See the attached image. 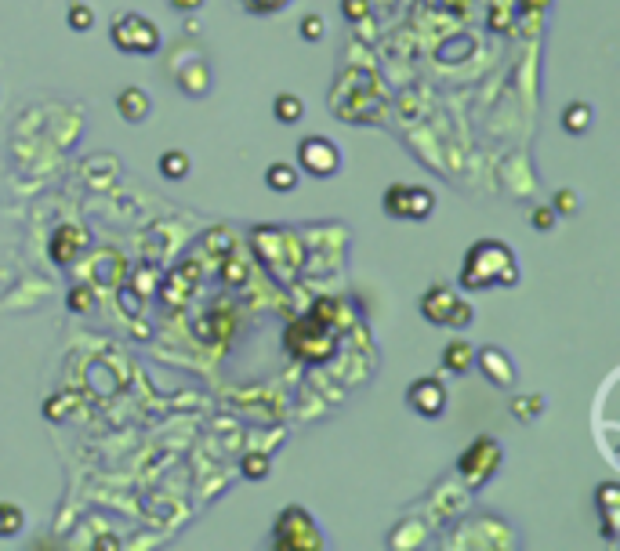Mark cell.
<instances>
[{
  "mask_svg": "<svg viewBox=\"0 0 620 551\" xmlns=\"http://www.w3.org/2000/svg\"><path fill=\"white\" fill-rule=\"evenodd\" d=\"M519 284V261L508 243L479 239L468 247L461 265V287L465 291H490V287H515Z\"/></svg>",
  "mask_w": 620,
  "mask_h": 551,
  "instance_id": "obj_1",
  "label": "cell"
},
{
  "mask_svg": "<svg viewBox=\"0 0 620 551\" xmlns=\"http://www.w3.org/2000/svg\"><path fill=\"white\" fill-rule=\"evenodd\" d=\"M272 547L276 551H320V547H327V540H324V529L316 526V518L301 504H287L272 526Z\"/></svg>",
  "mask_w": 620,
  "mask_h": 551,
  "instance_id": "obj_2",
  "label": "cell"
},
{
  "mask_svg": "<svg viewBox=\"0 0 620 551\" xmlns=\"http://www.w3.org/2000/svg\"><path fill=\"white\" fill-rule=\"evenodd\" d=\"M109 41L124 55H156L160 51V26L142 12H120L109 26Z\"/></svg>",
  "mask_w": 620,
  "mask_h": 551,
  "instance_id": "obj_3",
  "label": "cell"
},
{
  "mask_svg": "<svg viewBox=\"0 0 620 551\" xmlns=\"http://www.w3.org/2000/svg\"><path fill=\"white\" fill-rule=\"evenodd\" d=\"M501 464H504V446H501L493 435H483V439H475V443L461 453L457 475L465 479L468 490H483V486L501 472Z\"/></svg>",
  "mask_w": 620,
  "mask_h": 551,
  "instance_id": "obj_4",
  "label": "cell"
},
{
  "mask_svg": "<svg viewBox=\"0 0 620 551\" xmlns=\"http://www.w3.org/2000/svg\"><path fill=\"white\" fill-rule=\"evenodd\" d=\"M313 345H320V352H324L327 360H331L334 349H338L331 327L320 323V313H313L308 320H301V323H294V327L287 331V352H290L294 360H301V363H316Z\"/></svg>",
  "mask_w": 620,
  "mask_h": 551,
  "instance_id": "obj_5",
  "label": "cell"
},
{
  "mask_svg": "<svg viewBox=\"0 0 620 551\" xmlns=\"http://www.w3.org/2000/svg\"><path fill=\"white\" fill-rule=\"evenodd\" d=\"M297 163L313 178H334L342 171V149H338V142H331L324 135H308L297 145Z\"/></svg>",
  "mask_w": 620,
  "mask_h": 551,
  "instance_id": "obj_6",
  "label": "cell"
},
{
  "mask_svg": "<svg viewBox=\"0 0 620 551\" xmlns=\"http://www.w3.org/2000/svg\"><path fill=\"white\" fill-rule=\"evenodd\" d=\"M407 406H410L418 417L436 421V417H443V414H446V406H450V392L443 388V381H439V378H418V381L407 388Z\"/></svg>",
  "mask_w": 620,
  "mask_h": 551,
  "instance_id": "obj_7",
  "label": "cell"
},
{
  "mask_svg": "<svg viewBox=\"0 0 620 551\" xmlns=\"http://www.w3.org/2000/svg\"><path fill=\"white\" fill-rule=\"evenodd\" d=\"M475 370H479L493 388H512L515 378H519L515 360H512L504 349H497V345H486V349L475 352Z\"/></svg>",
  "mask_w": 620,
  "mask_h": 551,
  "instance_id": "obj_8",
  "label": "cell"
},
{
  "mask_svg": "<svg viewBox=\"0 0 620 551\" xmlns=\"http://www.w3.org/2000/svg\"><path fill=\"white\" fill-rule=\"evenodd\" d=\"M48 250H52V261L59 268H70L88 250V229L84 225H59L52 243H48Z\"/></svg>",
  "mask_w": 620,
  "mask_h": 551,
  "instance_id": "obj_9",
  "label": "cell"
},
{
  "mask_svg": "<svg viewBox=\"0 0 620 551\" xmlns=\"http://www.w3.org/2000/svg\"><path fill=\"white\" fill-rule=\"evenodd\" d=\"M454 305H457V294H454V287H446V284L428 287V291L421 294V302H418L421 316H425L432 327H446V323H450Z\"/></svg>",
  "mask_w": 620,
  "mask_h": 551,
  "instance_id": "obj_10",
  "label": "cell"
},
{
  "mask_svg": "<svg viewBox=\"0 0 620 551\" xmlns=\"http://www.w3.org/2000/svg\"><path fill=\"white\" fill-rule=\"evenodd\" d=\"M149 109H153V98H149L142 88H124V91L117 95V113H120L127 124H142V120L149 117Z\"/></svg>",
  "mask_w": 620,
  "mask_h": 551,
  "instance_id": "obj_11",
  "label": "cell"
},
{
  "mask_svg": "<svg viewBox=\"0 0 620 551\" xmlns=\"http://www.w3.org/2000/svg\"><path fill=\"white\" fill-rule=\"evenodd\" d=\"M443 370H450V374H468L472 367H475V345L472 341H465V338H454V341H446V349H443Z\"/></svg>",
  "mask_w": 620,
  "mask_h": 551,
  "instance_id": "obj_12",
  "label": "cell"
},
{
  "mask_svg": "<svg viewBox=\"0 0 620 551\" xmlns=\"http://www.w3.org/2000/svg\"><path fill=\"white\" fill-rule=\"evenodd\" d=\"M178 88H182L185 95H193V98H203V95L211 91V66H207L203 59H193V62L182 70Z\"/></svg>",
  "mask_w": 620,
  "mask_h": 551,
  "instance_id": "obj_13",
  "label": "cell"
},
{
  "mask_svg": "<svg viewBox=\"0 0 620 551\" xmlns=\"http://www.w3.org/2000/svg\"><path fill=\"white\" fill-rule=\"evenodd\" d=\"M591 124H595V113H591L587 102H569V106L562 109V131H566V135L580 138V135L591 131Z\"/></svg>",
  "mask_w": 620,
  "mask_h": 551,
  "instance_id": "obj_14",
  "label": "cell"
},
{
  "mask_svg": "<svg viewBox=\"0 0 620 551\" xmlns=\"http://www.w3.org/2000/svg\"><path fill=\"white\" fill-rule=\"evenodd\" d=\"M508 410H512V417H515L519 425H533V421L544 414V396H540V392H533V396H512Z\"/></svg>",
  "mask_w": 620,
  "mask_h": 551,
  "instance_id": "obj_15",
  "label": "cell"
},
{
  "mask_svg": "<svg viewBox=\"0 0 620 551\" xmlns=\"http://www.w3.org/2000/svg\"><path fill=\"white\" fill-rule=\"evenodd\" d=\"M598 504H602V515H606V526H602V537L613 544L616 540V526H613V515H616V500H620V490L613 486V482H602L598 486Z\"/></svg>",
  "mask_w": 620,
  "mask_h": 551,
  "instance_id": "obj_16",
  "label": "cell"
},
{
  "mask_svg": "<svg viewBox=\"0 0 620 551\" xmlns=\"http://www.w3.org/2000/svg\"><path fill=\"white\" fill-rule=\"evenodd\" d=\"M189 171H193L189 153H182V149H167V153L160 156V174H164L167 182H182V178H189Z\"/></svg>",
  "mask_w": 620,
  "mask_h": 551,
  "instance_id": "obj_17",
  "label": "cell"
},
{
  "mask_svg": "<svg viewBox=\"0 0 620 551\" xmlns=\"http://www.w3.org/2000/svg\"><path fill=\"white\" fill-rule=\"evenodd\" d=\"M272 113H276V120L279 124H301V117H305V102L297 98V95H290V91H283V95H276V102H272Z\"/></svg>",
  "mask_w": 620,
  "mask_h": 551,
  "instance_id": "obj_18",
  "label": "cell"
},
{
  "mask_svg": "<svg viewBox=\"0 0 620 551\" xmlns=\"http://www.w3.org/2000/svg\"><path fill=\"white\" fill-rule=\"evenodd\" d=\"M265 185L272 192H294L297 189V167L294 163H272L265 171Z\"/></svg>",
  "mask_w": 620,
  "mask_h": 551,
  "instance_id": "obj_19",
  "label": "cell"
},
{
  "mask_svg": "<svg viewBox=\"0 0 620 551\" xmlns=\"http://www.w3.org/2000/svg\"><path fill=\"white\" fill-rule=\"evenodd\" d=\"M240 472H243V479H247V482H265V479H268V472H272V457H268V453H261V450H250V453H243Z\"/></svg>",
  "mask_w": 620,
  "mask_h": 551,
  "instance_id": "obj_20",
  "label": "cell"
},
{
  "mask_svg": "<svg viewBox=\"0 0 620 551\" xmlns=\"http://www.w3.org/2000/svg\"><path fill=\"white\" fill-rule=\"evenodd\" d=\"M436 210V196L425 185H410V207H407V221H425Z\"/></svg>",
  "mask_w": 620,
  "mask_h": 551,
  "instance_id": "obj_21",
  "label": "cell"
},
{
  "mask_svg": "<svg viewBox=\"0 0 620 551\" xmlns=\"http://www.w3.org/2000/svg\"><path fill=\"white\" fill-rule=\"evenodd\" d=\"M23 526H26L23 508L12 504V500H0V537H5V540H8V537H19Z\"/></svg>",
  "mask_w": 620,
  "mask_h": 551,
  "instance_id": "obj_22",
  "label": "cell"
},
{
  "mask_svg": "<svg viewBox=\"0 0 620 551\" xmlns=\"http://www.w3.org/2000/svg\"><path fill=\"white\" fill-rule=\"evenodd\" d=\"M385 210H389V218H396V221H407V207H410V185H389V192H385Z\"/></svg>",
  "mask_w": 620,
  "mask_h": 551,
  "instance_id": "obj_23",
  "label": "cell"
},
{
  "mask_svg": "<svg viewBox=\"0 0 620 551\" xmlns=\"http://www.w3.org/2000/svg\"><path fill=\"white\" fill-rule=\"evenodd\" d=\"M66 23H70V30L88 33V30L95 26V8H91V5H80V0H73L70 12H66Z\"/></svg>",
  "mask_w": 620,
  "mask_h": 551,
  "instance_id": "obj_24",
  "label": "cell"
},
{
  "mask_svg": "<svg viewBox=\"0 0 620 551\" xmlns=\"http://www.w3.org/2000/svg\"><path fill=\"white\" fill-rule=\"evenodd\" d=\"M551 210H555L559 218H573V214L580 210L577 192H573V189H559V192H555V200H551Z\"/></svg>",
  "mask_w": 620,
  "mask_h": 551,
  "instance_id": "obj_25",
  "label": "cell"
},
{
  "mask_svg": "<svg viewBox=\"0 0 620 551\" xmlns=\"http://www.w3.org/2000/svg\"><path fill=\"white\" fill-rule=\"evenodd\" d=\"M66 305H70L73 313H91V305H95V291H91L88 284H80V287H70V294H66Z\"/></svg>",
  "mask_w": 620,
  "mask_h": 551,
  "instance_id": "obj_26",
  "label": "cell"
},
{
  "mask_svg": "<svg viewBox=\"0 0 620 551\" xmlns=\"http://www.w3.org/2000/svg\"><path fill=\"white\" fill-rule=\"evenodd\" d=\"M324 33H327L324 15H305V19H301V41L316 44V41H324Z\"/></svg>",
  "mask_w": 620,
  "mask_h": 551,
  "instance_id": "obj_27",
  "label": "cell"
},
{
  "mask_svg": "<svg viewBox=\"0 0 620 551\" xmlns=\"http://www.w3.org/2000/svg\"><path fill=\"white\" fill-rule=\"evenodd\" d=\"M475 323V309L465 302V298H457V305H454V313H450V331H465V327H472Z\"/></svg>",
  "mask_w": 620,
  "mask_h": 551,
  "instance_id": "obj_28",
  "label": "cell"
},
{
  "mask_svg": "<svg viewBox=\"0 0 620 551\" xmlns=\"http://www.w3.org/2000/svg\"><path fill=\"white\" fill-rule=\"evenodd\" d=\"M342 19L345 23H363V19H371V0H342Z\"/></svg>",
  "mask_w": 620,
  "mask_h": 551,
  "instance_id": "obj_29",
  "label": "cell"
},
{
  "mask_svg": "<svg viewBox=\"0 0 620 551\" xmlns=\"http://www.w3.org/2000/svg\"><path fill=\"white\" fill-rule=\"evenodd\" d=\"M530 225H533L537 232H551V229L559 225V214H555L551 207H533V214H530Z\"/></svg>",
  "mask_w": 620,
  "mask_h": 551,
  "instance_id": "obj_30",
  "label": "cell"
},
{
  "mask_svg": "<svg viewBox=\"0 0 620 551\" xmlns=\"http://www.w3.org/2000/svg\"><path fill=\"white\" fill-rule=\"evenodd\" d=\"M167 5H171L174 12H182V15H185V12L193 15V12H200V8H203V0H167Z\"/></svg>",
  "mask_w": 620,
  "mask_h": 551,
  "instance_id": "obj_31",
  "label": "cell"
},
{
  "mask_svg": "<svg viewBox=\"0 0 620 551\" xmlns=\"http://www.w3.org/2000/svg\"><path fill=\"white\" fill-rule=\"evenodd\" d=\"M225 276H229V284H243L247 280V268H240V265H225Z\"/></svg>",
  "mask_w": 620,
  "mask_h": 551,
  "instance_id": "obj_32",
  "label": "cell"
},
{
  "mask_svg": "<svg viewBox=\"0 0 620 551\" xmlns=\"http://www.w3.org/2000/svg\"><path fill=\"white\" fill-rule=\"evenodd\" d=\"M551 0H522V12H544Z\"/></svg>",
  "mask_w": 620,
  "mask_h": 551,
  "instance_id": "obj_33",
  "label": "cell"
}]
</instances>
